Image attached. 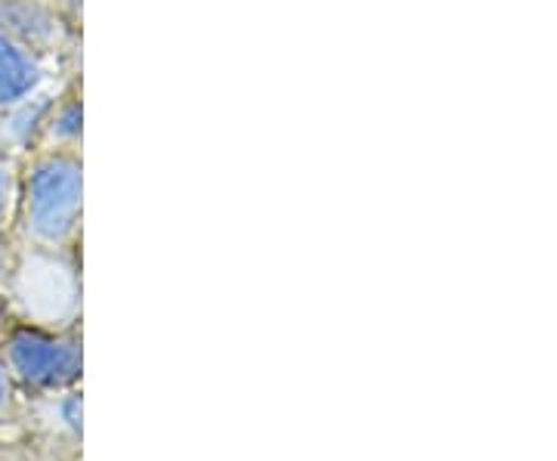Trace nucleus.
Returning <instances> with one entry per match:
<instances>
[{"mask_svg":"<svg viewBox=\"0 0 557 461\" xmlns=\"http://www.w3.org/2000/svg\"><path fill=\"white\" fill-rule=\"evenodd\" d=\"M81 155L72 149H35L20 164L22 233L35 245L62 248L81 223Z\"/></svg>","mask_w":557,"mask_h":461,"instance_id":"1","label":"nucleus"},{"mask_svg":"<svg viewBox=\"0 0 557 461\" xmlns=\"http://www.w3.org/2000/svg\"><path fill=\"white\" fill-rule=\"evenodd\" d=\"M7 360L22 382L44 390L69 387L81 378V344L40 328H16L7 341Z\"/></svg>","mask_w":557,"mask_h":461,"instance_id":"2","label":"nucleus"},{"mask_svg":"<svg viewBox=\"0 0 557 461\" xmlns=\"http://www.w3.org/2000/svg\"><path fill=\"white\" fill-rule=\"evenodd\" d=\"M0 35L50 57L65 40V22L44 0H0Z\"/></svg>","mask_w":557,"mask_h":461,"instance_id":"3","label":"nucleus"},{"mask_svg":"<svg viewBox=\"0 0 557 461\" xmlns=\"http://www.w3.org/2000/svg\"><path fill=\"white\" fill-rule=\"evenodd\" d=\"M47 57L22 47L20 40L0 35V112L13 102L44 90L47 84Z\"/></svg>","mask_w":557,"mask_h":461,"instance_id":"4","label":"nucleus"},{"mask_svg":"<svg viewBox=\"0 0 557 461\" xmlns=\"http://www.w3.org/2000/svg\"><path fill=\"white\" fill-rule=\"evenodd\" d=\"M57 94L38 90L25 100L13 102L10 109L0 112V152L16 155V152H35L40 146V134H44V121L53 105Z\"/></svg>","mask_w":557,"mask_h":461,"instance_id":"5","label":"nucleus"},{"mask_svg":"<svg viewBox=\"0 0 557 461\" xmlns=\"http://www.w3.org/2000/svg\"><path fill=\"white\" fill-rule=\"evenodd\" d=\"M81 130H84V112H81V90L78 84L65 87L53 97V105L44 121L38 149H72L78 152Z\"/></svg>","mask_w":557,"mask_h":461,"instance_id":"6","label":"nucleus"},{"mask_svg":"<svg viewBox=\"0 0 557 461\" xmlns=\"http://www.w3.org/2000/svg\"><path fill=\"white\" fill-rule=\"evenodd\" d=\"M16 201H20V161L16 155L0 152V223L10 217Z\"/></svg>","mask_w":557,"mask_h":461,"instance_id":"7","label":"nucleus"},{"mask_svg":"<svg viewBox=\"0 0 557 461\" xmlns=\"http://www.w3.org/2000/svg\"><path fill=\"white\" fill-rule=\"evenodd\" d=\"M7 397H10V384H7V375H3V369H0V409L7 406Z\"/></svg>","mask_w":557,"mask_h":461,"instance_id":"8","label":"nucleus"},{"mask_svg":"<svg viewBox=\"0 0 557 461\" xmlns=\"http://www.w3.org/2000/svg\"><path fill=\"white\" fill-rule=\"evenodd\" d=\"M0 273H3V251H0Z\"/></svg>","mask_w":557,"mask_h":461,"instance_id":"9","label":"nucleus"}]
</instances>
